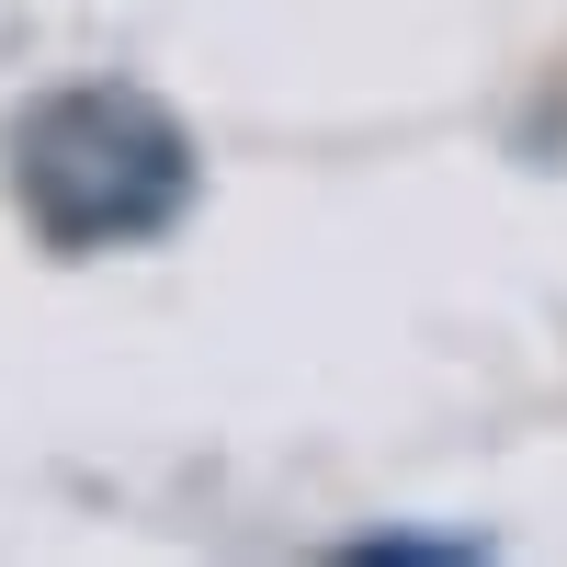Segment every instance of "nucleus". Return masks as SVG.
I'll use <instances>...</instances> for the list:
<instances>
[{
  "mask_svg": "<svg viewBox=\"0 0 567 567\" xmlns=\"http://www.w3.org/2000/svg\"><path fill=\"white\" fill-rule=\"evenodd\" d=\"M12 194L45 250H136L194 205V136L125 80L45 91L12 125Z\"/></svg>",
  "mask_w": 567,
  "mask_h": 567,
  "instance_id": "obj_1",
  "label": "nucleus"
}]
</instances>
